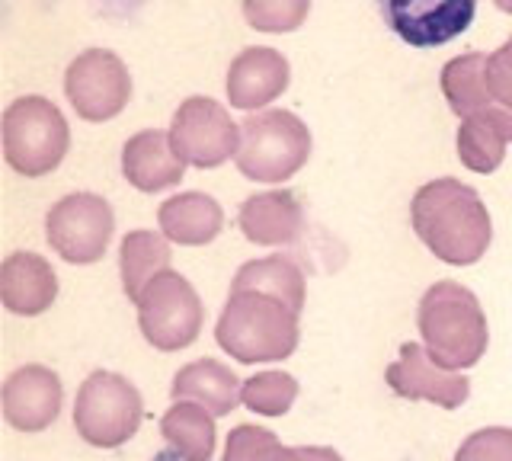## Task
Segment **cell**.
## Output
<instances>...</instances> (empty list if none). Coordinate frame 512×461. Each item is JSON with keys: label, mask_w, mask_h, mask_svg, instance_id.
Returning <instances> with one entry per match:
<instances>
[{"label": "cell", "mask_w": 512, "mask_h": 461, "mask_svg": "<svg viewBox=\"0 0 512 461\" xmlns=\"http://www.w3.org/2000/svg\"><path fill=\"white\" fill-rule=\"evenodd\" d=\"M413 231L420 241L452 266H471L487 253L493 225L477 189L461 180L442 177L426 183L410 205Z\"/></svg>", "instance_id": "cell-1"}, {"label": "cell", "mask_w": 512, "mask_h": 461, "mask_svg": "<svg viewBox=\"0 0 512 461\" xmlns=\"http://www.w3.org/2000/svg\"><path fill=\"white\" fill-rule=\"evenodd\" d=\"M426 353L442 369H471L487 353V317L471 289L458 282H436L420 301L416 317Z\"/></svg>", "instance_id": "cell-2"}, {"label": "cell", "mask_w": 512, "mask_h": 461, "mask_svg": "<svg viewBox=\"0 0 512 461\" xmlns=\"http://www.w3.org/2000/svg\"><path fill=\"white\" fill-rule=\"evenodd\" d=\"M215 337L237 362H279L298 346V311L263 292H231Z\"/></svg>", "instance_id": "cell-3"}, {"label": "cell", "mask_w": 512, "mask_h": 461, "mask_svg": "<svg viewBox=\"0 0 512 461\" xmlns=\"http://www.w3.org/2000/svg\"><path fill=\"white\" fill-rule=\"evenodd\" d=\"M311 132L295 113L266 109L240 125L237 170L256 183H282L308 164Z\"/></svg>", "instance_id": "cell-4"}, {"label": "cell", "mask_w": 512, "mask_h": 461, "mask_svg": "<svg viewBox=\"0 0 512 461\" xmlns=\"http://www.w3.org/2000/svg\"><path fill=\"white\" fill-rule=\"evenodd\" d=\"M71 145L68 122L61 109L45 97H23L4 113V154L7 164L23 177L52 173Z\"/></svg>", "instance_id": "cell-5"}, {"label": "cell", "mask_w": 512, "mask_h": 461, "mask_svg": "<svg viewBox=\"0 0 512 461\" xmlns=\"http://www.w3.org/2000/svg\"><path fill=\"white\" fill-rule=\"evenodd\" d=\"M144 404L128 378L116 372H93L77 391L74 426L96 449H116L141 426Z\"/></svg>", "instance_id": "cell-6"}, {"label": "cell", "mask_w": 512, "mask_h": 461, "mask_svg": "<svg viewBox=\"0 0 512 461\" xmlns=\"http://www.w3.org/2000/svg\"><path fill=\"white\" fill-rule=\"evenodd\" d=\"M138 305V324L144 340L154 349H186L189 343H196L202 330V301L196 289L180 276V273H160L148 289L141 292Z\"/></svg>", "instance_id": "cell-7"}, {"label": "cell", "mask_w": 512, "mask_h": 461, "mask_svg": "<svg viewBox=\"0 0 512 461\" xmlns=\"http://www.w3.org/2000/svg\"><path fill=\"white\" fill-rule=\"evenodd\" d=\"M112 218L109 202L93 193H74L64 196L45 218V237L61 260L87 266L96 263L106 253L112 241Z\"/></svg>", "instance_id": "cell-8"}, {"label": "cell", "mask_w": 512, "mask_h": 461, "mask_svg": "<svg viewBox=\"0 0 512 461\" xmlns=\"http://www.w3.org/2000/svg\"><path fill=\"white\" fill-rule=\"evenodd\" d=\"M170 141L186 164L208 170L237 157L240 125H234L231 113L221 103L208 97H189L173 113Z\"/></svg>", "instance_id": "cell-9"}, {"label": "cell", "mask_w": 512, "mask_h": 461, "mask_svg": "<svg viewBox=\"0 0 512 461\" xmlns=\"http://www.w3.org/2000/svg\"><path fill=\"white\" fill-rule=\"evenodd\" d=\"M64 93L80 119L106 122L119 116L132 97V77L112 52L90 49L71 61L68 74H64Z\"/></svg>", "instance_id": "cell-10"}, {"label": "cell", "mask_w": 512, "mask_h": 461, "mask_svg": "<svg viewBox=\"0 0 512 461\" xmlns=\"http://www.w3.org/2000/svg\"><path fill=\"white\" fill-rule=\"evenodd\" d=\"M375 4L384 26L413 49H436L458 39L477 13V0H375Z\"/></svg>", "instance_id": "cell-11"}, {"label": "cell", "mask_w": 512, "mask_h": 461, "mask_svg": "<svg viewBox=\"0 0 512 461\" xmlns=\"http://www.w3.org/2000/svg\"><path fill=\"white\" fill-rule=\"evenodd\" d=\"M388 385L394 394L407 397V401H432L445 410L461 407L471 394L468 378L455 375L452 369H442V365L432 362V356L416 343L400 346V359L388 365Z\"/></svg>", "instance_id": "cell-12"}, {"label": "cell", "mask_w": 512, "mask_h": 461, "mask_svg": "<svg viewBox=\"0 0 512 461\" xmlns=\"http://www.w3.org/2000/svg\"><path fill=\"white\" fill-rule=\"evenodd\" d=\"M61 378L45 365L16 369L4 385V413L7 423L23 433H42L58 420L61 410Z\"/></svg>", "instance_id": "cell-13"}, {"label": "cell", "mask_w": 512, "mask_h": 461, "mask_svg": "<svg viewBox=\"0 0 512 461\" xmlns=\"http://www.w3.org/2000/svg\"><path fill=\"white\" fill-rule=\"evenodd\" d=\"M186 161L176 154L170 135L164 132H141L125 141L122 148V173L141 193H160L183 180Z\"/></svg>", "instance_id": "cell-14"}, {"label": "cell", "mask_w": 512, "mask_h": 461, "mask_svg": "<svg viewBox=\"0 0 512 461\" xmlns=\"http://www.w3.org/2000/svg\"><path fill=\"white\" fill-rule=\"evenodd\" d=\"M288 87V61L276 49H244L228 71V100L237 109H260Z\"/></svg>", "instance_id": "cell-15"}, {"label": "cell", "mask_w": 512, "mask_h": 461, "mask_svg": "<svg viewBox=\"0 0 512 461\" xmlns=\"http://www.w3.org/2000/svg\"><path fill=\"white\" fill-rule=\"evenodd\" d=\"M0 295H4L7 311L20 317H36L52 308L58 295L55 269L36 253H13L0 269Z\"/></svg>", "instance_id": "cell-16"}, {"label": "cell", "mask_w": 512, "mask_h": 461, "mask_svg": "<svg viewBox=\"0 0 512 461\" xmlns=\"http://www.w3.org/2000/svg\"><path fill=\"white\" fill-rule=\"evenodd\" d=\"M304 228V212L295 193L279 189V193H260L250 196L240 205V231L247 241L263 247L292 244Z\"/></svg>", "instance_id": "cell-17"}, {"label": "cell", "mask_w": 512, "mask_h": 461, "mask_svg": "<svg viewBox=\"0 0 512 461\" xmlns=\"http://www.w3.org/2000/svg\"><path fill=\"white\" fill-rule=\"evenodd\" d=\"M173 397L176 401H192L205 407L212 417H224V413H231L244 401V385H240L228 365H221L215 359H199L176 372Z\"/></svg>", "instance_id": "cell-18"}, {"label": "cell", "mask_w": 512, "mask_h": 461, "mask_svg": "<svg viewBox=\"0 0 512 461\" xmlns=\"http://www.w3.org/2000/svg\"><path fill=\"white\" fill-rule=\"evenodd\" d=\"M509 141H512V113L506 106H493L464 119V125L458 129V157L474 173H493L503 164Z\"/></svg>", "instance_id": "cell-19"}, {"label": "cell", "mask_w": 512, "mask_h": 461, "mask_svg": "<svg viewBox=\"0 0 512 461\" xmlns=\"http://www.w3.org/2000/svg\"><path fill=\"white\" fill-rule=\"evenodd\" d=\"M221 205L205 193H183L160 205V231L186 247L212 244L221 234Z\"/></svg>", "instance_id": "cell-20"}, {"label": "cell", "mask_w": 512, "mask_h": 461, "mask_svg": "<svg viewBox=\"0 0 512 461\" xmlns=\"http://www.w3.org/2000/svg\"><path fill=\"white\" fill-rule=\"evenodd\" d=\"M160 433L183 461H212L215 455V420L192 401H176L160 420Z\"/></svg>", "instance_id": "cell-21"}, {"label": "cell", "mask_w": 512, "mask_h": 461, "mask_svg": "<svg viewBox=\"0 0 512 461\" xmlns=\"http://www.w3.org/2000/svg\"><path fill=\"white\" fill-rule=\"evenodd\" d=\"M231 292H263L279 298L282 305L301 314L304 308V273L295 260L288 257H266V260H253L247 266L237 269Z\"/></svg>", "instance_id": "cell-22"}, {"label": "cell", "mask_w": 512, "mask_h": 461, "mask_svg": "<svg viewBox=\"0 0 512 461\" xmlns=\"http://www.w3.org/2000/svg\"><path fill=\"white\" fill-rule=\"evenodd\" d=\"M484 71H487V55H480V52L461 55L442 68V93L455 116L468 119V116L484 113V109L500 106L493 100V93L487 90Z\"/></svg>", "instance_id": "cell-23"}, {"label": "cell", "mask_w": 512, "mask_h": 461, "mask_svg": "<svg viewBox=\"0 0 512 461\" xmlns=\"http://www.w3.org/2000/svg\"><path fill=\"white\" fill-rule=\"evenodd\" d=\"M119 269H122V289L125 295L138 301L148 285L170 269V247L154 231H132L125 234L119 250Z\"/></svg>", "instance_id": "cell-24"}, {"label": "cell", "mask_w": 512, "mask_h": 461, "mask_svg": "<svg viewBox=\"0 0 512 461\" xmlns=\"http://www.w3.org/2000/svg\"><path fill=\"white\" fill-rule=\"evenodd\" d=\"M224 461H343L340 452L324 449V445H304V449H288L269 429L260 426H237L228 436Z\"/></svg>", "instance_id": "cell-25"}, {"label": "cell", "mask_w": 512, "mask_h": 461, "mask_svg": "<svg viewBox=\"0 0 512 461\" xmlns=\"http://www.w3.org/2000/svg\"><path fill=\"white\" fill-rule=\"evenodd\" d=\"M298 397V381L285 372H260L244 381V404L263 417H282Z\"/></svg>", "instance_id": "cell-26"}, {"label": "cell", "mask_w": 512, "mask_h": 461, "mask_svg": "<svg viewBox=\"0 0 512 461\" xmlns=\"http://www.w3.org/2000/svg\"><path fill=\"white\" fill-rule=\"evenodd\" d=\"M308 13L311 0H244V17L260 33H295Z\"/></svg>", "instance_id": "cell-27"}, {"label": "cell", "mask_w": 512, "mask_h": 461, "mask_svg": "<svg viewBox=\"0 0 512 461\" xmlns=\"http://www.w3.org/2000/svg\"><path fill=\"white\" fill-rule=\"evenodd\" d=\"M455 461H512V429L487 426L461 442Z\"/></svg>", "instance_id": "cell-28"}, {"label": "cell", "mask_w": 512, "mask_h": 461, "mask_svg": "<svg viewBox=\"0 0 512 461\" xmlns=\"http://www.w3.org/2000/svg\"><path fill=\"white\" fill-rule=\"evenodd\" d=\"M484 77H487V90L493 93V100L512 113V36L487 58Z\"/></svg>", "instance_id": "cell-29"}, {"label": "cell", "mask_w": 512, "mask_h": 461, "mask_svg": "<svg viewBox=\"0 0 512 461\" xmlns=\"http://www.w3.org/2000/svg\"><path fill=\"white\" fill-rule=\"evenodd\" d=\"M93 10L106 13V17H132L135 10H141L148 0H90Z\"/></svg>", "instance_id": "cell-30"}, {"label": "cell", "mask_w": 512, "mask_h": 461, "mask_svg": "<svg viewBox=\"0 0 512 461\" xmlns=\"http://www.w3.org/2000/svg\"><path fill=\"white\" fill-rule=\"evenodd\" d=\"M496 7H500L503 13H512V0H493Z\"/></svg>", "instance_id": "cell-31"}]
</instances>
